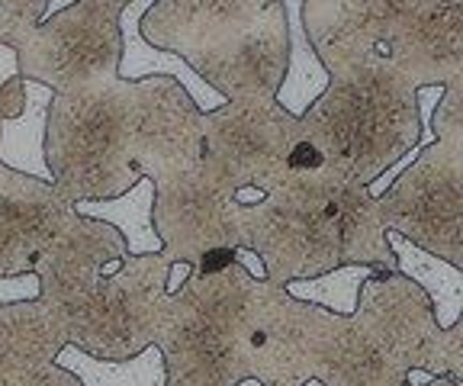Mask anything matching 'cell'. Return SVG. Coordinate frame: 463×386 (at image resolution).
I'll use <instances>...</instances> for the list:
<instances>
[{"label":"cell","mask_w":463,"mask_h":386,"mask_svg":"<svg viewBox=\"0 0 463 386\" xmlns=\"http://www.w3.org/2000/svg\"><path fill=\"white\" fill-rule=\"evenodd\" d=\"M49 0H0V42L23 49L26 39L45 20Z\"/></svg>","instance_id":"603a6c76"},{"label":"cell","mask_w":463,"mask_h":386,"mask_svg":"<svg viewBox=\"0 0 463 386\" xmlns=\"http://www.w3.org/2000/svg\"><path fill=\"white\" fill-rule=\"evenodd\" d=\"M316 52L328 88L299 117L303 139L354 181H376L419 142V88L383 49L328 39Z\"/></svg>","instance_id":"7a4b0ae2"},{"label":"cell","mask_w":463,"mask_h":386,"mask_svg":"<svg viewBox=\"0 0 463 386\" xmlns=\"http://www.w3.org/2000/svg\"><path fill=\"white\" fill-rule=\"evenodd\" d=\"M306 373L326 386H405L409 371L357 325L354 315L312 303Z\"/></svg>","instance_id":"4fadbf2b"},{"label":"cell","mask_w":463,"mask_h":386,"mask_svg":"<svg viewBox=\"0 0 463 386\" xmlns=\"http://www.w3.org/2000/svg\"><path fill=\"white\" fill-rule=\"evenodd\" d=\"M431 129L438 139L444 142H460L463 146V74L444 84V97L434 109Z\"/></svg>","instance_id":"d4e9b609"},{"label":"cell","mask_w":463,"mask_h":386,"mask_svg":"<svg viewBox=\"0 0 463 386\" xmlns=\"http://www.w3.org/2000/svg\"><path fill=\"white\" fill-rule=\"evenodd\" d=\"M171 264L165 255H129L123 268L65 313L68 344L107 361H126L155 344L167 297Z\"/></svg>","instance_id":"5b68a950"},{"label":"cell","mask_w":463,"mask_h":386,"mask_svg":"<svg viewBox=\"0 0 463 386\" xmlns=\"http://www.w3.org/2000/svg\"><path fill=\"white\" fill-rule=\"evenodd\" d=\"M87 4H103V7L119 10V14H123V7H126V4H129V0H87Z\"/></svg>","instance_id":"4dcf8cb0"},{"label":"cell","mask_w":463,"mask_h":386,"mask_svg":"<svg viewBox=\"0 0 463 386\" xmlns=\"http://www.w3.org/2000/svg\"><path fill=\"white\" fill-rule=\"evenodd\" d=\"M165 386H232L225 377L206 371V367H171Z\"/></svg>","instance_id":"f1b7e54d"},{"label":"cell","mask_w":463,"mask_h":386,"mask_svg":"<svg viewBox=\"0 0 463 386\" xmlns=\"http://www.w3.org/2000/svg\"><path fill=\"white\" fill-rule=\"evenodd\" d=\"M444 377H454L463 386V315L448 328L444 344Z\"/></svg>","instance_id":"83f0119b"},{"label":"cell","mask_w":463,"mask_h":386,"mask_svg":"<svg viewBox=\"0 0 463 386\" xmlns=\"http://www.w3.org/2000/svg\"><path fill=\"white\" fill-rule=\"evenodd\" d=\"M65 344V322L45 299L0 303V380L49 364Z\"/></svg>","instance_id":"2e32d148"},{"label":"cell","mask_w":463,"mask_h":386,"mask_svg":"<svg viewBox=\"0 0 463 386\" xmlns=\"http://www.w3.org/2000/svg\"><path fill=\"white\" fill-rule=\"evenodd\" d=\"M287 10V30H289V59L287 74L277 88V103L287 109L289 117H303L306 109L322 97L328 88V68L318 59L316 45L303 23V0H283Z\"/></svg>","instance_id":"d6986e66"},{"label":"cell","mask_w":463,"mask_h":386,"mask_svg":"<svg viewBox=\"0 0 463 386\" xmlns=\"http://www.w3.org/2000/svg\"><path fill=\"white\" fill-rule=\"evenodd\" d=\"M270 0H155L142 16V36L155 49L190 55L248 30Z\"/></svg>","instance_id":"9a60e30c"},{"label":"cell","mask_w":463,"mask_h":386,"mask_svg":"<svg viewBox=\"0 0 463 386\" xmlns=\"http://www.w3.org/2000/svg\"><path fill=\"white\" fill-rule=\"evenodd\" d=\"M289 59V30L283 0H270L268 10L241 33L206 49L184 55L190 68L225 100L277 97Z\"/></svg>","instance_id":"30bf717a"},{"label":"cell","mask_w":463,"mask_h":386,"mask_svg":"<svg viewBox=\"0 0 463 386\" xmlns=\"http://www.w3.org/2000/svg\"><path fill=\"white\" fill-rule=\"evenodd\" d=\"M74 0H49V10H45V16L49 14H58V10H65V7H71Z\"/></svg>","instance_id":"d6a6232c"},{"label":"cell","mask_w":463,"mask_h":386,"mask_svg":"<svg viewBox=\"0 0 463 386\" xmlns=\"http://www.w3.org/2000/svg\"><path fill=\"white\" fill-rule=\"evenodd\" d=\"M16 55L23 78L39 80L55 94L119 78V10L74 0L71 7L45 16Z\"/></svg>","instance_id":"ba28073f"},{"label":"cell","mask_w":463,"mask_h":386,"mask_svg":"<svg viewBox=\"0 0 463 386\" xmlns=\"http://www.w3.org/2000/svg\"><path fill=\"white\" fill-rule=\"evenodd\" d=\"M0 386H84V383H80L68 367H61L58 361H49V364H39V367H33V371L4 377Z\"/></svg>","instance_id":"484cf974"},{"label":"cell","mask_w":463,"mask_h":386,"mask_svg":"<svg viewBox=\"0 0 463 386\" xmlns=\"http://www.w3.org/2000/svg\"><path fill=\"white\" fill-rule=\"evenodd\" d=\"M239 386H260V383H258V380L248 377V380H241ZM303 386H326V383H318V380H309V383H303Z\"/></svg>","instance_id":"836d02e7"},{"label":"cell","mask_w":463,"mask_h":386,"mask_svg":"<svg viewBox=\"0 0 463 386\" xmlns=\"http://www.w3.org/2000/svg\"><path fill=\"white\" fill-rule=\"evenodd\" d=\"M113 258H129V248H126L119 229L103 222V219L80 216L74 210L65 229L33 261V270L43 284L39 299H45L65 322V313L94 290L97 280L103 278L107 261H113Z\"/></svg>","instance_id":"8fae6325"},{"label":"cell","mask_w":463,"mask_h":386,"mask_svg":"<svg viewBox=\"0 0 463 386\" xmlns=\"http://www.w3.org/2000/svg\"><path fill=\"white\" fill-rule=\"evenodd\" d=\"M386 241H390L392 255H396V270L409 280H415L428 293L434 319L448 332L463 315V270L457 264L425 251V248H419L405 235L392 232V229H386Z\"/></svg>","instance_id":"ac0fdd59"},{"label":"cell","mask_w":463,"mask_h":386,"mask_svg":"<svg viewBox=\"0 0 463 386\" xmlns=\"http://www.w3.org/2000/svg\"><path fill=\"white\" fill-rule=\"evenodd\" d=\"M376 270L380 268H373V264H338L335 270H326V274H318V278L289 280L283 290H287L289 297L316 303V306H326L338 315H351L357 309L361 284L367 278H373Z\"/></svg>","instance_id":"7402d4cb"},{"label":"cell","mask_w":463,"mask_h":386,"mask_svg":"<svg viewBox=\"0 0 463 386\" xmlns=\"http://www.w3.org/2000/svg\"><path fill=\"white\" fill-rule=\"evenodd\" d=\"M55 90L26 78V103L14 119H0V161L20 174L52 184V168L45 158V129H49V103Z\"/></svg>","instance_id":"e0dca14e"},{"label":"cell","mask_w":463,"mask_h":386,"mask_svg":"<svg viewBox=\"0 0 463 386\" xmlns=\"http://www.w3.org/2000/svg\"><path fill=\"white\" fill-rule=\"evenodd\" d=\"M74 210L80 216H90V219H103L109 226L119 229V235L126 239V248H129V255H158L161 239L155 232V181L152 177H138L126 193L119 197H109V200H80L74 203Z\"/></svg>","instance_id":"ffe728a7"},{"label":"cell","mask_w":463,"mask_h":386,"mask_svg":"<svg viewBox=\"0 0 463 386\" xmlns=\"http://www.w3.org/2000/svg\"><path fill=\"white\" fill-rule=\"evenodd\" d=\"M74 216L55 184L20 174L0 161V278L26 274L45 245Z\"/></svg>","instance_id":"7c38bea8"},{"label":"cell","mask_w":463,"mask_h":386,"mask_svg":"<svg viewBox=\"0 0 463 386\" xmlns=\"http://www.w3.org/2000/svg\"><path fill=\"white\" fill-rule=\"evenodd\" d=\"M239 241L264 261L268 280L318 278L338 264L396 270L376 197L335 165L289 171L258 203H239Z\"/></svg>","instance_id":"6da1fadb"},{"label":"cell","mask_w":463,"mask_h":386,"mask_svg":"<svg viewBox=\"0 0 463 386\" xmlns=\"http://www.w3.org/2000/svg\"><path fill=\"white\" fill-rule=\"evenodd\" d=\"M190 278V264L187 261H174L171 264V274H167V293H177Z\"/></svg>","instance_id":"f546056e"},{"label":"cell","mask_w":463,"mask_h":386,"mask_svg":"<svg viewBox=\"0 0 463 386\" xmlns=\"http://www.w3.org/2000/svg\"><path fill=\"white\" fill-rule=\"evenodd\" d=\"M357 325L373 338L405 371H428L444 377V344L448 332L438 325L431 299L415 280L399 270H376L361 284Z\"/></svg>","instance_id":"9c48e42d"},{"label":"cell","mask_w":463,"mask_h":386,"mask_svg":"<svg viewBox=\"0 0 463 386\" xmlns=\"http://www.w3.org/2000/svg\"><path fill=\"white\" fill-rule=\"evenodd\" d=\"M299 139V119L277 97L225 100L203 113V158L232 190H274L289 174V152Z\"/></svg>","instance_id":"52a82bcc"},{"label":"cell","mask_w":463,"mask_h":386,"mask_svg":"<svg viewBox=\"0 0 463 386\" xmlns=\"http://www.w3.org/2000/svg\"><path fill=\"white\" fill-rule=\"evenodd\" d=\"M167 74L142 80H97L55 94L49 103L45 158L52 184L65 200H109L138 181L132 165L138 129Z\"/></svg>","instance_id":"3957f363"},{"label":"cell","mask_w":463,"mask_h":386,"mask_svg":"<svg viewBox=\"0 0 463 386\" xmlns=\"http://www.w3.org/2000/svg\"><path fill=\"white\" fill-rule=\"evenodd\" d=\"M392 232L463 270V146L431 142L376 197Z\"/></svg>","instance_id":"8992f818"},{"label":"cell","mask_w":463,"mask_h":386,"mask_svg":"<svg viewBox=\"0 0 463 386\" xmlns=\"http://www.w3.org/2000/svg\"><path fill=\"white\" fill-rule=\"evenodd\" d=\"M136 171L155 181L152 219L167 261L196 264L210 248H241L235 190L203 155L138 161Z\"/></svg>","instance_id":"277c9868"},{"label":"cell","mask_w":463,"mask_h":386,"mask_svg":"<svg viewBox=\"0 0 463 386\" xmlns=\"http://www.w3.org/2000/svg\"><path fill=\"white\" fill-rule=\"evenodd\" d=\"M55 361L74 373L84 386H165L167 383V367L165 354L158 344H148L138 354L126 357V361H107V357H94L87 351L65 344L58 351Z\"/></svg>","instance_id":"44dd1931"},{"label":"cell","mask_w":463,"mask_h":386,"mask_svg":"<svg viewBox=\"0 0 463 386\" xmlns=\"http://www.w3.org/2000/svg\"><path fill=\"white\" fill-rule=\"evenodd\" d=\"M39 297H43V284H39L36 270L0 278V303H23V299H39Z\"/></svg>","instance_id":"4316f807"},{"label":"cell","mask_w":463,"mask_h":386,"mask_svg":"<svg viewBox=\"0 0 463 386\" xmlns=\"http://www.w3.org/2000/svg\"><path fill=\"white\" fill-rule=\"evenodd\" d=\"M26 103V78L20 71L16 49L0 42V119H14Z\"/></svg>","instance_id":"cb8c5ba5"},{"label":"cell","mask_w":463,"mask_h":386,"mask_svg":"<svg viewBox=\"0 0 463 386\" xmlns=\"http://www.w3.org/2000/svg\"><path fill=\"white\" fill-rule=\"evenodd\" d=\"M392 65L425 84H450L463 74V0H421L383 45Z\"/></svg>","instance_id":"5bb4252c"},{"label":"cell","mask_w":463,"mask_h":386,"mask_svg":"<svg viewBox=\"0 0 463 386\" xmlns=\"http://www.w3.org/2000/svg\"><path fill=\"white\" fill-rule=\"evenodd\" d=\"M405 386H409V383H405ZM421 386H460V383H457L454 377H431L428 383H421Z\"/></svg>","instance_id":"1f68e13d"}]
</instances>
